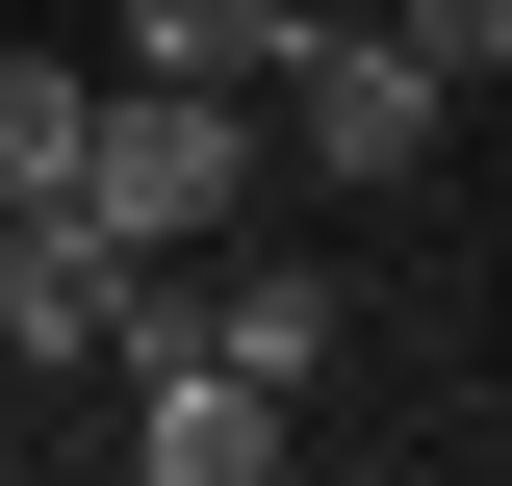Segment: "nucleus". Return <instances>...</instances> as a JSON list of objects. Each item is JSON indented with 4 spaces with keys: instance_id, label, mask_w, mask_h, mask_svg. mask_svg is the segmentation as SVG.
Wrapping results in <instances>:
<instances>
[{
    "instance_id": "obj_3",
    "label": "nucleus",
    "mask_w": 512,
    "mask_h": 486,
    "mask_svg": "<svg viewBox=\"0 0 512 486\" xmlns=\"http://www.w3.org/2000/svg\"><path fill=\"white\" fill-rule=\"evenodd\" d=\"M205 333H231L256 384H308L333 359V256H205Z\"/></svg>"
},
{
    "instance_id": "obj_4",
    "label": "nucleus",
    "mask_w": 512,
    "mask_h": 486,
    "mask_svg": "<svg viewBox=\"0 0 512 486\" xmlns=\"http://www.w3.org/2000/svg\"><path fill=\"white\" fill-rule=\"evenodd\" d=\"M282 26H308V0H128V77H282Z\"/></svg>"
},
{
    "instance_id": "obj_6",
    "label": "nucleus",
    "mask_w": 512,
    "mask_h": 486,
    "mask_svg": "<svg viewBox=\"0 0 512 486\" xmlns=\"http://www.w3.org/2000/svg\"><path fill=\"white\" fill-rule=\"evenodd\" d=\"M384 26L436 52V103H487V77H512V0H384Z\"/></svg>"
},
{
    "instance_id": "obj_2",
    "label": "nucleus",
    "mask_w": 512,
    "mask_h": 486,
    "mask_svg": "<svg viewBox=\"0 0 512 486\" xmlns=\"http://www.w3.org/2000/svg\"><path fill=\"white\" fill-rule=\"evenodd\" d=\"M256 103H282V154H308L333 205L359 180H410V154H436V52H410V26H384V0H308V26H282V77H256Z\"/></svg>"
},
{
    "instance_id": "obj_1",
    "label": "nucleus",
    "mask_w": 512,
    "mask_h": 486,
    "mask_svg": "<svg viewBox=\"0 0 512 486\" xmlns=\"http://www.w3.org/2000/svg\"><path fill=\"white\" fill-rule=\"evenodd\" d=\"M77 205H103L128 256H205L256 205V103L231 77H103V128H77Z\"/></svg>"
},
{
    "instance_id": "obj_5",
    "label": "nucleus",
    "mask_w": 512,
    "mask_h": 486,
    "mask_svg": "<svg viewBox=\"0 0 512 486\" xmlns=\"http://www.w3.org/2000/svg\"><path fill=\"white\" fill-rule=\"evenodd\" d=\"M77 128H103V77H77V52H0V205H52Z\"/></svg>"
}]
</instances>
